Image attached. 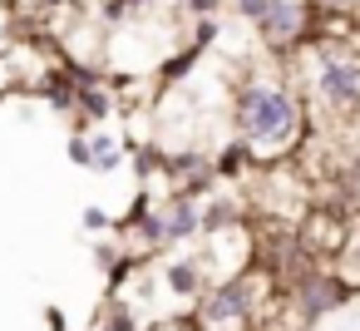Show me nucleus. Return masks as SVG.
Segmentation results:
<instances>
[{
  "label": "nucleus",
  "instance_id": "obj_1",
  "mask_svg": "<svg viewBox=\"0 0 360 331\" xmlns=\"http://www.w3.org/2000/svg\"><path fill=\"white\" fill-rule=\"evenodd\" d=\"M237 119L247 144L262 154H281L296 139V99L281 85H247L237 99Z\"/></svg>",
  "mask_w": 360,
  "mask_h": 331
},
{
  "label": "nucleus",
  "instance_id": "obj_2",
  "mask_svg": "<svg viewBox=\"0 0 360 331\" xmlns=\"http://www.w3.org/2000/svg\"><path fill=\"white\" fill-rule=\"evenodd\" d=\"M316 94H321L330 109L355 114V109H360V60L345 55V50L321 55V65H316Z\"/></svg>",
  "mask_w": 360,
  "mask_h": 331
},
{
  "label": "nucleus",
  "instance_id": "obj_3",
  "mask_svg": "<svg viewBox=\"0 0 360 331\" xmlns=\"http://www.w3.org/2000/svg\"><path fill=\"white\" fill-rule=\"evenodd\" d=\"M345 296H350V287H345L335 272H311V277H301V287H296L301 321H316V316H326V311L345 306Z\"/></svg>",
  "mask_w": 360,
  "mask_h": 331
},
{
  "label": "nucleus",
  "instance_id": "obj_4",
  "mask_svg": "<svg viewBox=\"0 0 360 331\" xmlns=\"http://www.w3.org/2000/svg\"><path fill=\"white\" fill-rule=\"evenodd\" d=\"M252 301H257V292H252V282H227V287H217L207 301H202V321L207 326H242V316L252 311Z\"/></svg>",
  "mask_w": 360,
  "mask_h": 331
},
{
  "label": "nucleus",
  "instance_id": "obj_5",
  "mask_svg": "<svg viewBox=\"0 0 360 331\" xmlns=\"http://www.w3.org/2000/svg\"><path fill=\"white\" fill-rule=\"evenodd\" d=\"M262 30H266V40H276V45L296 40V35L306 30V11H301V0H271V11H266Z\"/></svg>",
  "mask_w": 360,
  "mask_h": 331
},
{
  "label": "nucleus",
  "instance_id": "obj_6",
  "mask_svg": "<svg viewBox=\"0 0 360 331\" xmlns=\"http://www.w3.org/2000/svg\"><path fill=\"white\" fill-rule=\"evenodd\" d=\"M198 208L193 203H173V208H158V218H148V232L153 237H163V242H173V237H188V232H198Z\"/></svg>",
  "mask_w": 360,
  "mask_h": 331
},
{
  "label": "nucleus",
  "instance_id": "obj_7",
  "mask_svg": "<svg viewBox=\"0 0 360 331\" xmlns=\"http://www.w3.org/2000/svg\"><path fill=\"white\" fill-rule=\"evenodd\" d=\"M168 282H173V292H183V296L202 292V262H193V257L173 262V267H168Z\"/></svg>",
  "mask_w": 360,
  "mask_h": 331
},
{
  "label": "nucleus",
  "instance_id": "obj_8",
  "mask_svg": "<svg viewBox=\"0 0 360 331\" xmlns=\"http://www.w3.org/2000/svg\"><path fill=\"white\" fill-rule=\"evenodd\" d=\"M232 11H237L242 20L262 25V20H266V11H271V0H232Z\"/></svg>",
  "mask_w": 360,
  "mask_h": 331
},
{
  "label": "nucleus",
  "instance_id": "obj_9",
  "mask_svg": "<svg viewBox=\"0 0 360 331\" xmlns=\"http://www.w3.org/2000/svg\"><path fill=\"white\" fill-rule=\"evenodd\" d=\"M345 193H350V203H360V158L345 168Z\"/></svg>",
  "mask_w": 360,
  "mask_h": 331
},
{
  "label": "nucleus",
  "instance_id": "obj_10",
  "mask_svg": "<svg viewBox=\"0 0 360 331\" xmlns=\"http://www.w3.org/2000/svg\"><path fill=\"white\" fill-rule=\"evenodd\" d=\"M94 158H99V163L109 168V163L119 158V149H114V139H99V144H94Z\"/></svg>",
  "mask_w": 360,
  "mask_h": 331
},
{
  "label": "nucleus",
  "instance_id": "obj_11",
  "mask_svg": "<svg viewBox=\"0 0 360 331\" xmlns=\"http://www.w3.org/2000/svg\"><path fill=\"white\" fill-rule=\"evenodd\" d=\"M148 331H188V326H178V321H158V326H148Z\"/></svg>",
  "mask_w": 360,
  "mask_h": 331
},
{
  "label": "nucleus",
  "instance_id": "obj_12",
  "mask_svg": "<svg viewBox=\"0 0 360 331\" xmlns=\"http://www.w3.org/2000/svg\"><path fill=\"white\" fill-rule=\"evenodd\" d=\"M276 331H311V321H296V326H276Z\"/></svg>",
  "mask_w": 360,
  "mask_h": 331
},
{
  "label": "nucleus",
  "instance_id": "obj_13",
  "mask_svg": "<svg viewBox=\"0 0 360 331\" xmlns=\"http://www.w3.org/2000/svg\"><path fill=\"white\" fill-rule=\"evenodd\" d=\"M350 262H355V267H360V237H355V242H350Z\"/></svg>",
  "mask_w": 360,
  "mask_h": 331
},
{
  "label": "nucleus",
  "instance_id": "obj_14",
  "mask_svg": "<svg viewBox=\"0 0 360 331\" xmlns=\"http://www.w3.org/2000/svg\"><path fill=\"white\" fill-rule=\"evenodd\" d=\"M326 6H360V0H326Z\"/></svg>",
  "mask_w": 360,
  "mask_h": 331
}]
</instances>
